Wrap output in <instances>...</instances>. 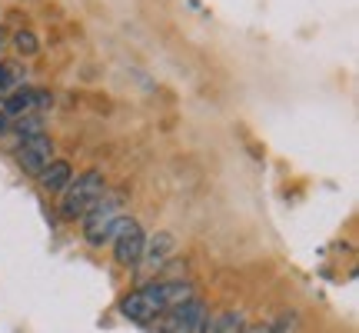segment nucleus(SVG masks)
Here are the masks:
<instances>
[{"label": "nucleus", "instance_id": "obj_1", "mask_svg": "<svg viewBox=\"0 0 359 333\" xmlns=\"http://www.w3.org/2000/svg\"><path fill=\"white\" fill-rule=\"evenodd\" d=\"M193 300V287L183 280H160L147 283L140 290H133L120 300V313L133 323H154L160 317H167L173 307Z\"/></svg>", "mask_w": 359, "mask_h": 333}, {"label": "nucleus", "instance_id": "obj_2", "mask_svg": "<svg viewBox=\"0 0 359 333\" xmlns=\"http://www.w3.org/2000/svg\"><path fill=\"white\" fill-rule=\"evenodd\" d=\"M107 190V180H103L100 170H87L67 183L64 190V200H60V217L64 220H83L90 214V207L97 204Z\"/></svg>", "mask_w": 359, "mask_h": 333}, {"label": "nucleus", "instance_id": "obj_3", "mask_svg": "<svg viewBox=\"0 0 359 333\" xmlns=\"http://www.w3.org/2000/svg\"><path fill=\"white\" fill-rule=\"evenodd\" d=\"M123 204H127L123 193H107L103 190L100 200L90 207V214L83 217V237H87L90 247L107 244V230L114 227V220L123 217Z\"/></svg>", "mask_w": 359, "mask_h": 333}, {"label": "nucleus", "instance_id": "obj_4", "mask_svg": "<svg viewBox=\"0 0 359 333\" xmlns=\"http://www.w3.org/2000/svg\"><path fill=\"white\" fill-rule=\"evenodd\" d=\"M163 320V333H206V323H210V310H206L203 300H187L160 317Z\"/></svg>", "mask_w": 359, "mask_h": 333}, {"label": "nucleus", "instance_id": "obj_5", "mask_svg": "<svg viewBox=\"0 0 359 333\" xmlns=\"http://www.w3.org/2000/svg\"><path fill=\"white\" fill-rule=\"evenodd\" d=\"M50 103H53V97L47 93V90L17 87V90H11V93L0 100V114L11 117V120H20V117H30V114L40 117V110H47Z\"/></svg>", "mask_w": 359, "mask_h": 333}, {"label": "nucleus", "instance_id": "obj_6", "mask_svg": "<svg viewBox=\"0 0 359 333\" xmlns=\"http://www.w3.org/2000/svg\"><path fill=\"white\" fill-rule=\"evenodd\" d=\"M53 160V141L47 133H37V137H30V141H20L17 147V164L24 174L30 177H40V170Z\"/></svg>", "mask_w": 359, "mask_h": 333}, {"label": "nucleus", "instance_id": "obj_7", "mask_svg": "<svg viewBox=\"0 0 359 333\" xmlns=\"http://www.w3.org/2000/svg\"><path fill=\"white\" fill-rule=\"evenodd\" d=\"M143 244H147V237H143L140 230V223L133 220L127 230L120 233L114 240V256H116V263L123 270H137L140 267V256H143Z\"/></svg>", "mask_w": 359, "mask_h": 333}, {"label": "nucleus", "instance_id": "obj_8", "mask_svg": "<svg viewBox=\"0 0 359 333\" xmlns=\"http://www.w3.org/2000/svg\"><path fill=\"white\" fill-rule=\"evenodd\" d=\"M40 187L47 193H64L67 190V183L74 180V166L67 164V160H50V164L40 170Z\"/></svg>", "mask_w": 359, "mask_h": 333}, {"label": "nucleus", "instance_id": "obj_9", "mask_svg": "<svg viewBox=\"0 0 359 333\" xmlns=\"http://www.w3.org/2000/svg\"><path fill=\"white\" fill-rule=\"evenodd\" d=\"M173 247H177V240H173L170 233H156L154 240H147V244H143L140 260H147V267H160V263L173 254Z\"/></svg>", "mask_w": 359, "mask_h": 333}, {"label": "nucleus", "instance_id": "obj_10", "mask_svg": "<svg viewBox=\"0 0 359 333\" xmlns=\"http://www.w3.org/2000/svg\"><path fill=\"white\" fill-rule=\"evenodd\" d=\"M206 333H246V317L240 310H223L217 320L206 323Z\"/></svg>", "mask_w": 359, "mask_h": 333}, {"label": "nucleus", "instance_id": "obj_11", "mask_svg": "<svg viewBox=\"0 0 359 333\" xmlns=\"http://www.w3.org/2000/svg\"><path fill=\"white\" fill-rule=\"evenodd\" d=\"M24 87V70L20 64H11V60H0V93L7 97L11 90Z\"/></svg>", "mask_w": 359, "mask_h": 333}, {"label": "nucleus", "instance_id": "obj_12", "mask_svg": "<svg viewBox=\"0 0 359 333\" xmlns=\"http://www.w3.org/2000/svg\"><path fill=\"white\" fill-rule=\"evenodd\" d=\"M13 47H17V53L20 57H34V53L40 51V40L34 30H27V27H20L17 34H13Z\"/></svg>", "mask_w": 359, "mask_h": 333}, {"label": "nucleus", "instance_id": "obj_13", "mask_svg": "<svg viewBox=\"0 0 359 333\" xmlns=\"http://www.w3.org/2000/svg\"><path fill=\"white\" fill-rule=\"evenodd\" d=\"M11 127H13V120H11V117H4V114H0V137H4V133H7Z\"/></svg>", "mask_w": 359, "mask_h": 333}, {"label": "nucleus", "instance_id": "obj_14", "mask_svg": "<svg viewBox=\"0 0 359 333\" xmlns=\"http://www.w3.org/2000/svg\"><path fill=\"white\" fill-rule=\"evenodd\" d=\"M246 333H276V327H269V323H259V327H253V330Z\"/></svg>", "mask_w": 359, "mask_h": 333}, {"label": "nucleus", "instance_id": "obj_15", "mask_svg": "<svg viewBox=\"0 0 359 333\" xmlns=\"http://www.w3.org/2000/svg\"><path fill=\"white\" fill-rule=\"evenodd\" d=\"M0 100H4V93H0Z\"/></svg>", "mask_w": 359, "mask_h": 333}, {"label": "nucleus", "instance_id": "obj_16", "mask_svg": "<svg viewBox=\"0 0 359 333\" xmlns=\"http://www.w3.org/2000/svg\"><path fill=\"white\" fill-rule=\"evenodd\" d=\"M0 44H4V37H0Z\"/></svg>", "mask_w": 359, "mask_h": 333}]
</instances>
